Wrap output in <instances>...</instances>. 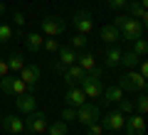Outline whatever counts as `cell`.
<instances>
[{"instance_id": "obj_19", "label": "cell", "mask_w": 148, "mask_h": 135, "mask_svg": "<svg viewBox=\"0 0 148 135\" xmlns=\"http://www.w3.org/2000/svg\"><path fill=\"white\" fill-rule=\"evenodd\" d=\"M123 10L128 12V17H133V20H138V22H143V25H146L148 12H146V7H143L138 0H128L126 5H123Z\"/></svg>"}, {"instance_id": "obj_1", "label": "cell", "mask_w": 148, "mask_h": 135, "mask_svg": "<svg viewBox=\"0 0 148 135\" xmlns=\"http://www.w3.org/2000/svg\"><path fill=\"white\" fill-rule=\"evenodd\" d=\"M116 86L121 88L126 96H133V94H143L146 91V76H141L138 71L133 69H126V74L116 79Z\"/></svg>"}, {"instance_id": "obj_11", "label": "cell", "mask_w": 148, "mask_h": 135, "mask_svg": "<svg viewBox=\"0 0 148 135\" xmlns=\"http://www.w3.org/2000/svg\"><path fill=\"white\" fill-rule=\"evenodd\" d=\"M79 88L84 91V96H86V98H101L104 83H101V79H94V76H89V74H86V76L82 79Z\"/></svg>"}, {"instance_id": "obj_13", "label": "cell", "mask_w": 148, "mask_h": 135, "mask_svg": "<svg viewBox=\"0 0 148 135\" xmlns=\"http://www.w3.org/2000/svg\"><path fill=\"white\" fill-rule=\"evenodd\" d=\"M15 111L20 115H27L32 111H37V98H35V91H27V94L17 96L15 98Z\"/></svg>"}, {"instance_id": "obj_3", "label": "cell", "mask_w": 148, "mask_h": 135, "mask_svg": "<svg viewBox=\"0 0 148 135\" xmlns=\"http://www.w3.org/2000/svg\"><path fill=\"white\" fill-rule=\"evenodd\" d=\"M30 88H27V83L22 81L17 74H8V76L0 79V94H5V96H12V98H17V96L27 94Z\"/></svg>"}, {"instance_id": "obj_17", "label": "cell", "mask_w": 148, "mask_h": 135, "mask_svg": "<svg viewBox=\"0 0 148 135\" xmlns=\"http://www.w3.org/2000/svg\"><path fill=\"white\" fill-rule=\"evenodd\" d=\"M64 103L72 106V108H79L82 103H86L84 91H82L79 86H67V91H64Z\"/></svg>"}, {"instance_id": "obj_38", "label": "cell", "mask_w": 148, "mask_h": 135, "mask_svg": "<svg viewBox=\"0 0 148 135\" xmlns=\"http://www.w3.org/2000/svg\"><path fill=\"white\" fill-rule=\"evenodd\" d=\"M8 74H10V69H8V62H5V59H0V79L8 76Z\"/></svg>"}, {"instance_id": "obj_25", "label": "cell", "mask_w": 148, "mask_h": 135, "mask_svg": "<svg viewBox=\"0 0 148 135\" xmlns=\"http://www.w3.org/2000/svg\"><path fill=\"white\" fill-rule=\"evenodd\" d=\"M69 47L77 49V52H84V49H89V37H86V35H79V32H77V35L69 37Z\"/></svg>"}, {"instance_id": "obj_5", "label": "cell", "mask_w": 148, "mask_h": 135, "mask_svg": "<svg viewBox=\"0 0 148 135\" xmlns=\"http://www.w3.org/2000/svg\"><path fill=\"white\" fill-rule=\"evenodd\" d=\"M77 64H79V66L84 69V71L89 74V76H94V79H104V66H99V64H96L94 52L84 49L82 54H77Z\"/></svg>"}, {"instance_id": "obj_2", "label": "cell", "mask_w": 148, "mask_h": 135, "mask_svg": "<svg viewBox=\"0 0 148 135\" xmlns=\"http://www.w3.org/2000/svg\"><path fill=\"white\" fill-rule=\"evenodd\" d=\"M25 133H30V135H45V130H47V123H49V118H47V113L45 111H32V113H27L25 118Z\"/></svg>"}, {"instance_id": "obj_42", "label": "cell", "mask_w": 148, "mask_h": 135, "mask_svg": "<svg viewBox=\"0 0 148 135\" xmlns=\"http://www.w3.org/2000/svg\"><path fill=\"white\" fill-rule=\"evenodd\" d=\"M0 120H3V113H0Z\"/></svg>"}, {"instance_id": "obj_6", "label": "cell", "mask_w": 148, "mask_h": 135, "mask_svg": "<svg viewBox=\"0 0 148 135\" xmlns=\"http://www.w3.org/2000/svg\"><path fill=\"white\" fill-rule=\"evenodd\" d=\"M99 123H101V128H104V133H119V130H123L126 115L119 113V111L114 108V111H109V113H101L99 115Z\"/></svg>"}, {"instance_id": "obj_30", "label": "cell", "mask_w": 148, "mask_h": 135, "mask_svg": "<svg viewBox=\"0 0 148 135\" xmlns=\"http://www.w3.org/2000/svg\"><path fill=\"white\" fill-rule=\"evenodd\" d=\"M116 111L123 113V115H131L133 113V98H126V96H123V98L116 103Z\"/></svg>"}, {"instance_id": "obj_20", "label": "cell", "mask_w": 148, "mask_h": 135, "mask_svg": "<svg viewBox=\"0 0 148 135\" xmlns=\"http://www.w3.org/2000/svg\"><path fill=\"white\" fill-rule=\"evenodd\" d=\"M22 42H25V47H27V52H40L42 49V42H45V35L42 32H25V37H22Z\"/></svg>"}, {"instance_id": "obj_39", "label": "cell", "mask_w": 148, "mask_h": 135, "mask_svg": "<svg viewBox=\"0 0 148 135\" xmlns=\"http://www.w3.org/2000/svg\"><path fill=\"white\" fill-rule=\"evenodd\" d=\"M126 17H128V15H116V17H114V22H111V25H114V27H121L123 22H126Z\"/></svg>"}, {"instance_id": "obj_27", "label": "cell", "mask_w": 148, "mask_h": 135, "mask_svg": "<svg viewBox=\"0 0 148 135\" xmlns=\"http://www.w3.org/2000/svg\"><path fill=\"white\" fill-rule=\"evenodd\" d=\"M133 111H136L138 115H146V111H148V96H146V91L138 94V98L133 101Z\"/></svg>"}, {"instance_id": "obj_26", "label": "cell", "mask_w": 148, "mask_h": 135, "mask_svg": "<svg viewBox=\"0 0 148 135\" xmlns=\"http://www.w3.org/2000/svg\"><path fill=\"white\" fill-rule=\"evenodd\" d=\"M138 59H141V57H138L133 49H126V52L121 54V64H119V66H123V69H133V66L138 64Z\"/></svg>"}, {"instance_id": "obj_40", "label": "cell", "mask_w": 148, "mask_h": 135, "mask_svg": "<svg viewBox=\"0 0 148 135\" xmlns=\"http://www.w3.org/2000/svg\"><path fill=\"white\" fill-rule=\"evenodd\" d=\"M22 37H25V30H22V27H20V30H15V35H12V39H22Z\"/></svg>"}, {"instance_id": "obj_18", "label": "cell", "mask_w": 148, "mask_h": 135, "mask_svg": "<svg viewBox=\"0 0 148 135\" xmlns=\"http://www.w3.org/2000/svg\"><path fill=\"white\" fill-rule=\"evenodd\" d=\"M84 76H86V71H84V69L79 66V64H69L62 79H64V83H67V86H79V83H82V79H84Z\"/></svg>"}, {"instance_id": "obj_41", "label": "cell", "mask_w": 148, "mask_h": 135, "mask_svg": "<svg viewBox=\"0 0 148 135\" xmlns=\"http://www.w3.org/2000/svg\"><path fill=\"white\" fill-rule=\"evenodd\" d=\"M5 15V5H3V0H0V17Z\"/></svg>"}, {"instance_id": "obj_15", "label": "cell", "mask_w": 148, "mask_h": 135, "mask_svg": "<svg viewBox=\"0 0 148 135\" xmlns=\"http://www.w3.org/2000/svg\"><path fill=\"white\" fill-rule=\"evenodd\" d=\"M123 91L116 86V83H111V86H104V91H101V98H99V106H116L119 101L123 98Z\"/></svg>"}, {"instance_id": "obj_7", "label": "cell", "mask_w": 148, "mask_h": 135, "mask_svg": "<svg viewBox=\"0 0 148 135\" xmlns=\"http://www.w3.org/2000/svg\"><path fill=\"white\" fill-rule=\"evenodd\" d=\"M119 32H121V42H133V39H141L143 37L146 25L138 22V20H133V17H126V22L119 27Z\"/></svg>"}, {"instance_id": "obj_37", "label": "cell", "mask_w": 148, "mask_h": 135, "mask_svg": "<svg viewBox=\"0 0 148 135\" xmlns=\"http://www.w3.org/2000/svg\"><path fill=\"white\" fill-rule=\"evenodd\" d=\"M138 74H141V76H148V64H146V59H138Z\"/></svg>"}, {"instance_id": "obj_4", "label": "cell", "mask_w": 148, "mask_h": 135, "mask_svg": "<svg viewBox=\"0 0 148 135\" xmlns=\"http://www.w3.org/2000/svg\"><path fill=\"white\" fill-rule=\"evenodd\" d=\"M40 27H42V35L45 37H59L67 32V20L59 15H45L40 20Z\"/></svg>"}, {"instance_id": "obj_29", "label": "cell", "mask_w": 148, "mask_h": 135, "mask_svg": "<svg viewBox=\"0 0 148 135\" xmlns=\"http://www.w3.org/2000/svg\"><path fill=\"white\" fill-rule=\"evenodd\" d=\"M131 49H133V52H136L138 57L143 59V57L148 54V42L143 39V37H141V39H133V42H131Z\"/></svg>"}, {"instance_id": "obj_35", "label": "cell", "mask_w": 148, "mask_h": 135, "mask_svg": "<svg viewBox=\"0 0 148 135\" xmlns=\"http://www.w3.org/2000/svg\"><path fill=\"white\" fill-rule=\"evenodd\" d=\"M126 3H128V0H106V5H109L111 10H123Z\"/></svg>"}, {"instance_id": "obj_36", "label": "cell", "mask_w": 148, "mask_h": 135, "mask_svg": "<svg viewBox=\"0 0 148 135\" xmlns=\"http://www.w3.org/2000/svg\"><path fill=\"white\" fill-rule=\"evenodd\" d=\"M12 20H15V25L17 27H22V25H25V15H22V10H15V12H12Z\"/></svg>"}, {"instance_id": "obj_10", "label": "cell", "mask_w": 148, "mask_h": 135, "mask_svg": "<svg viewBox=\"0 0 148 135\" xmlns=\"http://www.w3.org/2000/svg\"><path fill=\"white\" fill-rule=\"evenodd\" d=\"M17 76L27 83V88H30V91H35V86L40 83V79H42V69L37 66V64H25V66L20 69V74H17Z\"/></svg>"}, {"instance_id": "obj_22", "label": "cell", "mask_w": 148, "mask_h": 135, "mask_svg": "<svg viewBox=\"0 0 148 135\" xmlns=\"http://www.w3.org/2000/svg\"><path fill=\"white\" fill-rule=\"evenodd\" d=\"M77 54H79V52H77V49H72L69 44H64V47L59 44V49H57V59L64 64V66H69V64H77Z\"/></svg>"}, {"instance_id": "obj_12", "label": "cell", "mask_w": 148, "mask_h": 135, "mask_svg": "<svg viewBox=\"0 0 148 135\" xmlns=\"http://www.w3.org/2000/svg\"><path fill=\"white\" fill-rule=\"evenodd\" d=\"M0 125H3V130H5L8 135H22V133H25V120H22L20 115H15V113L3 115Z\"/></svg>"}, {"instance_id": "obj_32", "label": "cell", "mask_w": 148, "mask_h": 135, "mask_svg": "<svg viewBox=\"0 0 148 135\" xmlns=\"http://www.w3.org/2000/svg\"><path fill=\"white\" fill-rule=\"evenodd\" d=\"M59 118H62L64 123H74V120H77V108H72V106H67V108H62V113H59Z\"/></svg>"}, {"instance_id": "obj_16", "label": "cell", "mask_w": 148, "mask_h": 135, "mask_svg": "<svg viewBox=\"0 0 148 135\" xmlns=\"http://www.w3.org/2000/svg\"><path fill=\"white\" fill-rule=\"evenodd\" d=\"M121 54H123V49L119 47V44H106V49H104V66L106 69H119V64H121Z\"/></svg>"}, {"instance_id": "obj_8", "label": "cell", "mask_w": 148, "mask_h": 135, "mask_svg": "<svg viewBox=\"0 0 148 135\" xmlns=\"http://www.w3.org/2000/svg\"><path fill=\"white\" fill-rule=\"evenodd\" d=\"M72 25H74V30L79 32V35L89 37L91 32H94V17H91L89 10H77L72 15Z\"/></svg>"}, {"instance_id": "obj_33", "label": "cell", "mask_w": 148, "mask_h": 135, "mask_svg": "<svg viewBox=\"0 0 148 135\" xmlns=\"http://www.w3.org/2000/svg\"><path fill=\"white\" fill-rule=\"evenodd\" d=\"M86 135H104V128H101L99 120H94V123H86Z\"/></svg>"}, {"instance_id": "obj_21", "label": "cell", "mask_w": 148, "mask_h": 135, "mask_svg": "<svg viewBox=\"0 0 148 135\" xmlns=\"http://www.w3.org/2000/svg\"><path fill=\"white\" fill-rule=\"evenodd\" d=\"M99 39L104 42V44H119V42H121V32L114 25H104L99 30Z\"/></svg>"}, {"instance_id": "obj_23", "label": "cell", "mask_w": 148, "mask_h": 135, "mask_svg": "<svg viewBox=\"0 0 148 135\" xmlns=\"http://www.w3.org/2000/svg\"><path fill=\"white\" fill-rule=\"evenodd\" d=\"M5 62H8V69H10L12 74H20V69L27 64V62H25V54H22V52H10V57H8Z\"/></svg>"}, {"instance_id": "obj_28", "label": "cell", "mask_w": 148, "mask_h": 135, "mask_svg": "<svg viewBox=\"0 0 148 135\" xmlns=\"http://www.w3.org/2000/svg\"><path fill=\"white\" fill-rule=\"evenodd\" d=\"M12 35H15V30H12L10 22H0V44H8L12 39Z\"/></svg>"}, {"instance_id": "obj_24", "label": "cell", "mask_w": 148, "mask_h": 135, "mask_svg": "<svg viewBox=\"0 0 148 135\" xmlns=\"http://www.w3.org/2000/svg\"><path fill=\"white\" fill-rule=\"evenodd\" d=\"M69 133V123H64L62 118H57L54 123H47V130L45 135H67Z\"/></svg>"}, {"instance_id": "obj_9", "label": "cell", "mask_w": 148, "mask_h": 135, "mask_svg": "<svg viewBox=\"0 0 148 135\" xmlns=\"http://www.w3.org/2000/svg\"><path fill=\"white\" fill-rule=\"evenodd\" d=\"M99 115H101V106L86 101V103H82L79 108H77V123H82V125L94 123V120H99Z\"/></svg>"}, {"instance_id": "obj_31", "label": "cell", "mask_w": 148, "mask_h": 135, "mask_svg": "<svg viewBox=\"0 0 148 135\" xmlns=\"http://www.w3.org/2000/svg\"><path fill=\"white\" fill-rule=\"evenodd\" d=\"M42 49H45V52H49V54H57V49H59V42L54 39V37H45V42H42Z\"/></svg>"}, {"instance_id": "obj_34", "label": "cell", "mask_w": 148, "mask_h": 135, "mask_svg": "<svg viewBox=\"0 0 148 135\" xmlns=\"http://www.w3.org/2000/svg\"><path fill=\"white\" fill-rule=\"evenodd\" d=\"M49 69H52V71L57 74V76H64V71H67V66H64V64L59 62V59H52V62H49Z\"/></svg>"}, {"instance_id": "obj_14", "label": "cell", "mask_w": 148, "mask_h": 135, "mask_svg": "<svg viewBox=\"0 0 148 135\" xmlns=\"http://www.w3.org/2000/svg\"><path fill=\"white\" fill-rule=\"evenodd\" d=\"M123 130H126V135H146V120H143V115H138V113L126 115Z\"/></svg>"}]
</instances>
